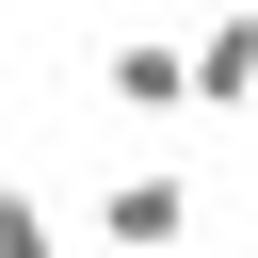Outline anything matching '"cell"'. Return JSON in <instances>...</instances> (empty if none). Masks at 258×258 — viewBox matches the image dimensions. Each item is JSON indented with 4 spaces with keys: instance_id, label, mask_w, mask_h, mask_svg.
Masks as SVG:
<instances>
[{
    "instance_id": "obj_3",
    "label": "cell",
    "mask_w": 258,
    "mask_h": 258,
    "mask_svg": "<svg viewBox=\"0 0 258 258\" xmlns=\"http://www.w3.org/2000/svg\"><path fill=\"white\" fill-rule=\"evenodd\" d=\"M97 81H113V113H194V64H177L161 32H113V64H97Z\"/></svg>"
},
{
    "instance_id": "obj_2",
    "label": "cell",
    "mask_w": 258,
    "mask_h": 258,
    "mask_svg": "<svg viewBox=\"0 0 258 258\" xmlns=\"http://www.w3.org/2000/svg\"><path fill=\"white\" fill-rule=\"evenodd\" d=\"M177 64H194V113H242V97H258V0H226Z\"/></svg>"
},
{
    "instance_id": "obj_1",
    "label": "cell",
    "mask_w": 258,
    "mask_h": 258,
    "mask_svg": "<svg viewBox=\"0 0 258 258\" xmlns=\"http://www.w3.org/2000/svg\"><path fill=\"white\" fill-rule=\"evenodd\" d=\"M97 242H113V258H177V242H194V194H177L161 161H129V177L97 194Z\"/></svg>"
},
{
    "instance_id": "obj_4",
    "label": "cell",
    "mask_w": 258,
    "mask_h": 258,
    "mask_svg": "<svg viewBox=\"0 0 258 258\" xmlns=\"http://www.w3.org/2000/svg\"><path fill=\"white\" fill-rule=\"evenodd\" d=\"M0 258H64V226H48V210H32L16 177H0Z\"/></svg>"
}]
</instances>
